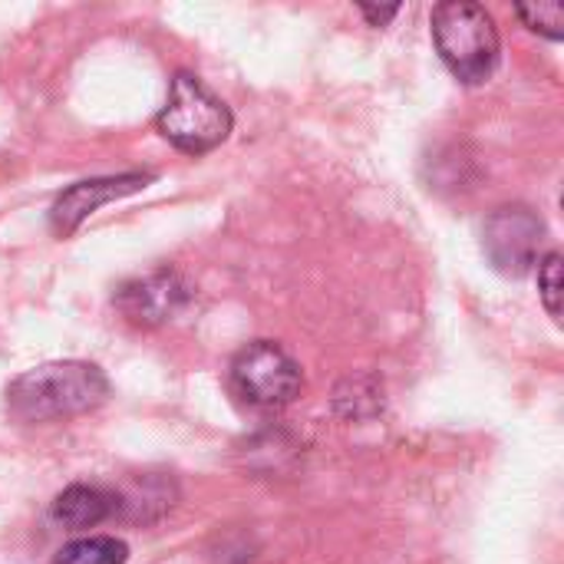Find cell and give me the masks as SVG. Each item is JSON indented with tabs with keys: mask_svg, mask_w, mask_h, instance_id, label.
Here are the masks:
<instances>
[{
	"mask_svg": "<svg viewBox=\"0 0 564 564\" xmlns=\"http://www.w3.org/2000/svg\"><path fill=\"white\" fill-rule=\"evenodd\" d=\"M109 397V380L96 364L56 360L20 373L7 387V410L20 423H50L89 413Z\"/></svg>",
	"mask_w": 564,
	"mask_h": 564,
	"instance_id": "1",
	"label": "cell"
},
{
	"mask_svg": "<svg viewBox=\"0 0 564 564\" xmlns=\"http://www.w3.org/2000/svg\"><path fill=\"white\" fill-rule=\"evenodd\" d=\"M433 43L449 73L466 86L492 79L502 53L492 13L473 0H446L433 7Z\"/></svg>",
	"mask_w": 564,
	"mask_h": 564,
	"instance_id": "2",
	"label": "cell"
},
{
	"mask_svg": "<svg viewBox=\"0 0 564 564\" xmlns=\"http://www.w3.org/2000/svg\"><path fill=\"white\" fill-rule=\"evenodd\" d=\"M159 132L182 152L202 155L231 132V109L192 73H178L159 112Z\"/></svg>",
	"mask_w": 564,
	"mask_h": 564,
	"instance_id": "3",
	"label": "cell"
},
{
	"mask_svg": "<svg viewBox=\"0 0 564 564\" xmlns=\"http://www.w3.org/2000/svg\"><path fill=\"white\" fill-rule=\"evenodd\" d=\"M231 387L241 400L261 410L288 406L304 390V373L297 360L274 340H254L241 347L231 360Z\"/></svg>",
	"mask_w": 564,
	"mask_h": 564,
	"instance_id": "4",
	"label": "cell"
},
{
	"mask_svg": "<svg viewBox=\"0 0 564 564\" xmlns=\"http://www.w3.org/2000/svg\"><path fill=\"white\" fill-rule=\"evenodd\" d=\"M545 221L529 205H502L486 218L482 251L506 278H522L542 261Z\"/></svg>",
	"mask_w": 564,
	"mask_h": 564,
	"instance_id": "5",
	"label": "cell"
},
{
	"mask_svg": "<svg viewBox=\"0 0 564 564\" xmlns=\"http://www.w3.org/2000/svg\"><path fill=\"white\" fill-rule=\"evenodd\" d=\"M192 301V288L175 271H155L139 281H129L116 294L119 314L135 327H162Z\"/></svg>",
	"mask_w": 564,
	"mask_h": 564,
	"instance_id": "6",
	"label": "cell"
},
{
	"mask_svg": "<svg viewBox=\"0 0 564 564\" xmlns=\"http://www.w3.org/2000/svg\"><path fill=\"white\" fill-rule=\"evenodd\" d=\"M149 182H152V175H145V172H126V175H106V178L76 182L53 202L50 225H53V231L59 238H69L96 208H102V205H109L116 198H126L132 192H142Z\"/></svg>",
	"mask_w": 564,
	"mask_h": 564,
	"instance_id": "7",
	"label": "cell"
},
{
	"mask_svg": "<svg viewBox=\"0 0 564 564\" xmlns=\"http://www.w3.org/2000/svg\"><path fill=\"white\" fill-rule=\"evenodd\" d=\"M119 509V499L99 486H69L53 499V522L66 532H89L96 525H102L106 519H112Z\"/></svg>",
	"mask_w": 564,
	"mask_h": 564,
	"instance_id": "8",
	"label": "cell"
},
{
	"mask_svg": "<svg viewBox=\"0 0 564 564\" xmlns=\"http://www.w3.org/2000/svg\"><path fill=\"white\" fill-rule=\"evenodd\" d=\"M129 562V549L126 542L112 539V535H86L76 539L69 545H63L50 564H126Z\"/></svg>",
	"mask_w": 564,
	"mask_h": 564,
	"instance_id": "9",
	"label": "cell"
},
{
	"mask_svg": "<svg viewBox=\"0 0 564 564\" xmlns=\"http://www.w3.org/2000/svg\"><path fill=\"white\" fill-rule=\"evenodd\" d=\"M516 13L522 17V23L549 40H562L564 36V3L558 0H542V3H519Z\"/></svg>",
	"mask_w": 564,
	"mask_h": 564,
	"instance_id": "10",
	"label": "cell"
},
{
	"mask_svg": "<svg viewBox=\"0 0 564 564\" xmlns=\"http://www.w3.org/2000/svg\"><path fill=\"white\" fill-rule=\"evenodd\" d=\"M539 294H542L545 311L555 321H562V254L558 251H549L539 261Z\"/></svg>",
	"mask_w": 564,
	"mask_h": 564,
	"instance_id": "11",
	"label": "cell"
},
{
	"mask_svg": "<svg viewBox=\"0 0 564 564\" xmlns=\"http://www.w3.org/2000/svg\"><path fill=\"white\" fill-rule=\"evenodd\" d=\"M360 13L370 20V26H387L397 13H400V7L393 3V7H370V3H360Z\"/></svg>",
	"mask_w": 564,
	"mask_h": 564,
	"instance_id": "12",
	"label": "cell"
}]
</instances>
